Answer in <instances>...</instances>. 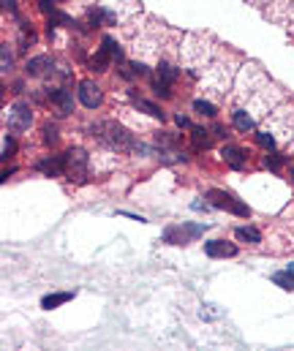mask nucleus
Segmentation results:
<instances>
[{
	"label": "nucleus",
	"instance_id": "obj_1",
	"mask_svg": "<svg viewBox=\"0 0 294 351\" xmlns=\"http://www.w3.org/2000/svg\"><path fill=\"white\" fill-rule=\"evenodd\" d=\"M90 136L107 145L109 150H120V153H136L139 142L134 139V134L117 120H98L90 126Z\"/></svg>",
	"mask_w": 294,
	"mask_h": 351
},
{
	"label": "nucleus",
	"instance_id": "obj_2",
	"mask_svg": "<svg viewBox=\"0 0 294 351\" xmlns=\"http://www.w3.org/2000/svg\"><path fill=\"white\" fill-rule=\"evenodd\" d=\"M204 199L210 202V207H215V210H226V213H232V215L251 218V207H248V204H243L234 194L223 191V188H210Z\"/></svg>",
	"mask_w": 294,
	"mask_h": 351
},
{
	"label": "nucleus",
	"instance_id": "obj_3",
	"mask_svg": "<svg viewBox=\"0 0 294 351\" xmlns=\"http://www.w3.org/2000/svg\"><path fill=\"white\" fill-rule=\"evenodd\" d=\"M63 161H65V177L68 180H82L84 174H88V164H90V158L88 153H84L82 147H71V150H65L63 153Z\"/></svg>",
	"mask_w": 294,
	"mask_h": 351
},
{
	"label": "nucleus",
	"instance_id": "obj_4",
	"mask_svg": "<svg viewBox=\"0 0 294 351\" xmlns=\"http://www.w3.org/2000/svg\"><path fill=\"white\" fill-rule=\"evenodd\" d=\"M33 122V112H30V103H14L11 112H8V128L14 131V134H22V131L30 128Z\"/></svg>",
	"mask_w": 294,
	"mask_h": 351
},
{
	"label": "nucleus",
	"instance_id": "obj_5",
	"mask_svg": "<svg viewBox=\"0 0 294 351\" xmlns=\"http://www.w3.org/2000/svg\"><path fill=\"white\" fill-rule=\"evenodd\" d=\"M77 96H79V101H82V107H88V109H98L101 103H103V90L98 87L96 82H90V79L79 82Z\"/></svg>",
	"mask_w": 294,
	"mask_h": 351
},
{
	"label": "nucleus",
	"instance_id": "obj_6",
	"mask_svg": "<svg viewBox=\"0 0 294 351\" xmlns=\"http://www.w3.org/2000/svg\"><path fill=\"white\" fill-rule=\"evenodd\" d=\"M52 68H55V60L49 58V55H36V58H30L25 63L27 77H44V74H49Z\"/></svg>",
	"mask_w": 294,
	"mask_h": 351
},
{
	"label": "nucleus",
	"instance_id": "obj_7",
	"mask_svg": "<svg viewBox=\"0 0 294 351\" xmlns=\"http://www.w3.org/2000/svg\"><path fill=\"white\" fill-rule=\"evenodd\" d=\"M204 253L210 256V259H226V256L237 253V245L226 242V240H210V242H204Z\"/></svg>",
	"mask_w": 294,
	"mask_h": 351
},
{
	"label": "nucleus",
	"instance_id": "obj_8",
	"mask_svg": "<svg viewBox=\"0 0 294 351\" xmlns=\"http://www.w3.org/2000/svg\"><path fill=\"white\" fill-rule=\"evenodd\" d=\"M221 158H223L232 169H243L245 164H248V153H245L243 147H237V145H226V147L221 150Z\"/></svg>",
	"mask_w": 294,
	"mask_h": 351
},
{
	"label": "nucleus",
	"instance_id": "obj_9",
	"mask_svg": "<svg viewBox=\"0 0 294 351\" xmlns=\"http://www.w3.org/2000/svg\"><path fill=\"white\" fill-rule=\"evenodd\" d=\"M49 98H52L55 107L60 109V115H71V112H74V96H71V90H63V87L49 90Z\"/></svg>",
	"mask_w": 294,
	"mask_h": 351
},
{
	"label": "nucleus",
	"instance_id": "obj_10",
	"mask_svg": "<svg viewBox=\"0 0 294 351\" xmlns=\"http://www.w3.org/2000/svg\"><path fill=\"white\" fill-rule=\"evenodd\" d=\"M39 169L41 174H46V177H58V174H63L65 172V161H63V155H52V158H44V161H39Z\"/></svg>",
	"mask_w": 294,
	"mask_h": 351
},
{
	"label": "nucleus",
	"instance_id": "obj_11",
	"mask_svg": "<svg viewBox=\"0 0 294 351\" xmlns=\"http://www.w3.org/2000/svg\"><path fill=\"white\" fill-rule=\"evenodd\" d=\"M188 240H191V234L185 232V223L166 226V229H164V242H169V245H185Z\"/></svg>",
	"mask_w": 294,
	"mask_h": 351
},
{
	"label": "nucleus",
	"instance_id": "obj_12",
	"mask_svg": "<svg viewBox=\"0 0 294 351\" xmlns=\"http://www.w3.org/2000/svg\"><path fill=\"white\" fill-rule=\"evenodd\" d=\"M88 20H90V25H93V27H98V25H115L117 16L112 14L109 8H101V6H96V8H88Z\"/></svg>",
	"mask_w": 294,
	"mask_h": 351
},
{
	"label": "nucleus",
	"instance_id": "obj_13",
	"mask_svg": "<svg viewBox=\"0 0 294 351\" xmlns=\"http://www.w3.org/2000/svg\"><path fill=\"white\" fill-rule=\"evenodd\" d=\"M68 300H74V291H55V294H46V297L41 300V308L44 310H52V308L65 305Z\"/></svg>",
	"mask_w": 294,
	"mask_h": 351
},
{
	"label": "nucleus",
	"instance_id": "obj_14",
	"mask_svg": "<svg viewBox=\"0 0 294 351\" xmlns=\"http://www.w3.org/2000/svg\"><path fill=\"white\" fill-rule=\"evenodd\" d=\"M232 126L237 131H243V134H248V131L256 128V122H253V117L245 109H237V112H232Z\"/></svg>",
	"mask_w": 294,
	"mask_h": 351
},
{
	"label": "nucleus",
	"instance_id": "obj_15",
	"mask_svg": "<svg viewBox=\"0 0 294 351\" xmlns=\"http://www.w3.org/2000/svg\"><path fill=\"white\" fill-rule=\"evenodd\" d=\"M131 98H134V107H136V109H142V112H145V115L155 117V120H164V112H161V107H158V103L147 101V98H139V96H134V93H131Z\"/></svg>",
	"mask_w": 294,
	"mask_h": 351
},
{
	"label": "nucleus",
	"instance_id": "obj_16",
	"mask_svg": "<svg viewBox=\"0 0 294 351\" xmlns=\"http://www.w3.org/2000/svg\"><path fill=\"white\" fill-rule=\"evenodd\" d=\"M191 142H194L196 150H207L213 145V136H210V131H204L199 126H191Z\"/></svg>",
	"mask_w": 294,
	"mask_h": 351
},
{
	"label": "nucleus",
	"instance_id": "obj_17",
	"mask_svg": "<svg viewBox=\"0 0 294 351\" xmlns=\"http://www.w3.org/2000/svg\"><path fill=\"white\" fill-rule=\"evenodd\" d=\"M234 237H237L240 242H248V245L262 242V234H259V229H253V226H237V229H234Z\"/></svg>",
	"mask_w": 294,
	"mask_h": 351
},
{
	"label": "nucleus",
	"instance_id": "obj_18",
	"mask_svg": "<svg viewBox=\"0 0 294 351\" xmlns=\"http://www.w3.org/2000/svg\"><path fill=\"white\" fill-rule=\"evenodd\" d=\"M101 49L109 55L112 60H117V63H126V58H123V49H120V44L115 39H109V36H103L101 39Z\"/></svg>",
	"mask_w": 294,
	"mask_h": 351
},
{
	"label": "nucleus",
	"instance_id": "obj_19",
	"mask_svg": "<svg viewBox=\"0 0 294 351\" xmlns=\"http://www.w3.org/2000/svg\"><path fill=\"white\" fill-rule=\"evenodd\" d=\"M109 63H112V58L103 49H98L96 55L90 58V71H96V74H101V71H107L109 68Z\"/></svg>",
	"mask_w": 294,
	"mask_h": 351
},
{
	"label": "nucleus",
	"instance_id": "obj_20",
	"mask_svg": "<svg viewBox=\"0 0 294 351\" xmlns=\"http://www.w3.org/2000/svg\"><path fill=\"white\" fill-rule=\"evenodd\" d=\"M272 283H275V286H281L283 291H294V272H289V270L275 272L272 275Z\"/></svg>",
	"mask_w": 294,
	"mask_h": 351
},
{
	"label": "nucleus",
	"instance_id": "obj_21",
	"mask_svg": "<svg viewBox=\"0 0 294 351\" xmlns=\"http://www.w3.org/2000/svg\"><path fill=\"white\" fill-rule=\"evenodd\" d=\"M194 109H196V115H202V117H215L218 115V109L213 107L210 101H204V98H196L194 101Z\"/></svg>",
	"mask_w": 294,
	"mask_h": 351
},
{
	"label": "nucleus",
	"instance_id": "obj_22",
	"mask_svg": "<svg viewBox=\"0 0 294 351\" xmlns=\"http://www.w3.org/2000/svg\"><path fill=\"white\" fill-rule=\"evenodd\" d=\"M158 77L164 79V82H169V84H172V82L180 77V71L175 68L172 63H161V65H158Z\"/></svg>",
	"mask_w": 294,
	"mask_h": 351
},
{
	"label": "nucleus",
	"instance_id": "obj_23",
	"mask_svg": "<svg viewBox=\"0 0 294 351\" xmlns=\"http://www.w3.org/2000/svg\"><path fill=\"white\" fill-rule=\"evenodd\" d=\"M153 93H155L158 98H172V84L164 82L161 77H155V79H153Z\"/></svg>",
	"mask_w": 294,
	"mask_h": 351
},
{
	"label": "nucleus",
	"instance_id": "obj_24",
	"mask_svg": "<svg viewBox=\"0 0 294 351\" xmlns=\"http://www.w3.org/2000/svg\"><path fill=\"white\" fill-rule=\"evenodd\" d=\"M264 166L272 169V172H278V169L283 166V155L275 153V150H267V155H264Z\"/></svg>",
	"mask_w": 294,
	"mask_h": 351
},
{
	"label": "nucleus",
	"instance_id": "obj_25",
	"mask_svg": "<svg viewBox=\"0 0 294 351\" xmlns=\"http://www.w3.org/2000/svg\"><path fill=\"white\" fill-rule=\"evenodd\" d=\"M58 139H60V134H58V126L46 122V126H44V145H46V147H52V145H58Z\"/></svg>",
	"mask_w": 294,
	"mask_h": 351
},
{
	"label": "nucleus",
	"instance_id": "obj_26",
	"mask_svg": "<svg viewBox=\"0 0 294 351\" xmlns=\"http://www.w3.org/2000/svg\"><path fill=\"white\" fill-rule=\"evenodd\" d=\"M256 142H259L264 150H275V139H272V134H267V131H256Z\"/></svg>",
	"mask_w": 294,
	"mask_h": 351
},
{
	"label": "nucleus",
	"instance_id": "obj_27",
	"mask_svg": "<svg viewBox=\"0 0 294 351\" xmlns=\"http://www.w3.org/2000/svg\"><path fill=\"white\" fill-rule=\"evenodd\" d=\"M11 63H14V58H11V52H8V44H3L0 46V65H3V71L11 68Z\"/></svg>",
	"mask_w": 294,
	"mask_h": 351
},
{
	"label": "nucleus",
	"instance_id": "obj_28",
	"mask_svg": "<svg viewBox=\"0 0 294 351\" xmlns=\"http://www.w3.org/2000/svg\"><path fill=\"white\" fill-rule=\"evenodd\" d=\"M14 153H16V142H14V136H6L3 139V158L14 155Z\"/></svg>",
	"mask_w": 294,
	"mask_h": 351
},
{
	"label": "nucleus",
	"instance_id": "obj_29",
	"mask_svg": "<svg viewBox=\"0 0 294 351\" xmlns=\"http://www.w3.org/2000/svg\"><path fill=\"white\" fill-rule=\"evenodd\" d=\"M221 310H215V305H202V319H218Z\"/></svg>",
	"mask_w": 294,
	"mask_h": 351
},
{
	"label": "nucleus",
	"instance_id": "obj_30",
	"mask_svg": "<svg viewBox=\"0 0 294 351\" xmlns=\"http://www.w3.org/2000/svg\"><path fill=\"white\" fill-rule=\"evenodd\" d=\"M39 8L44 14H55V0H39Z\"/></svg>",
	"mask_w": 294,
	"mask_h": 351
},
{
	"label": "nucleus",
	"instance_id": "obj_31",
	"mask_svg": "<svg viewBox=\"0 0 294 351\" xmlns=\"http://www.w3.org/2000/svg\"><path fill=\"white\" fill-rule=\"evenodd\" d=\"M175 122H177L180 128H191V120H188L185 115H175Z\"/></svg>",
	"mask_w": 294,
	"mask_h": 351
},
{
	"label": "nucleus",
	"instance_id": "obj_32",
	"mask_svg": "<svg viewBox=\"0 0 294 351\" xmlns=\"http://www.w3.org/2000/svg\"><path fill=\"white\" fill-rule=\"evenodd\" d=\"M213 136H218V139H226V128L215 122V126H213Z\"/></svg>",
	"mask_w": 294,
	"mask_h": 351
},
{
	"label": "nucleus",
	"instance_id": "obj_33",
	"mask_svg": "<svg viewBox=\"0 0 294 351\" xmlns=\"http://www.w3.org/2000/svg\"><path fill=\"white\" fill-rule=\"evenodd\" d=\"M3 8H8V11H16V0H3Z\"/></svg>",
	"mask_w": 294,
	"mask_h": 351
},
{
	"label": "nucleus",
	"instance_id": "obj_34",
	"mask_svg": "<svg viewBox=\"0 0 294 351\" xmlns=\"http://www.w3.org/2000/svg\"><path fill=\"white\" fill-rule=\"evenodd\" d=\"M289 272H294V261H291V264H289Z\"/></svg>",
	"mask_w": 294,
	"mask_h": 351
},
{
	"label": "nucleus",
	"instance_id": "obj_35",
	"mask_svg": "<svg viewBox=\"0 0 294 351\" xmlns=\"http://www.w3.org/2000/svg\"><path fill=\"white\" fill-rule=\"evenodd\" d=\"M291 177H294V169H291Z\"/></svg>",
	"mask_w": 294,
	"mask_h": 351
}]
</instances>
